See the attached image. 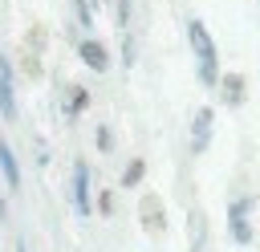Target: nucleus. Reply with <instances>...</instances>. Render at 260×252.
<instances>
[{
    "label": "nucleus",
    "instance_id": "nucleus-10",
    "mask_svg": "<svg viewBox=\"0 0 260 252\" xmlns=\"http://www.w3.org/2000/svg\"><path fill=\"white\" fill-rule=\"evenodd\" d=\"M85 106H89V93H85V89H73V102H69V118H77Z\"/></svg>",
    "mask_w": 260,
    "mask_h": 252
},
{
    "label": "nucleus",
    "instance_id": "nucleus-3",
    "mask_svg": "<svg viewBox=\"0 0 260 252\" xmlns=\"http://www.w3.org/2000/svg\"><path fill=\"white\" fill-rule=\"evenodd\" d=\"M0 114L8 122L16 118V89H12V69H8L4 57H0Z\"/></svg>",
    "mask_w": 260,
    "mask_h": 252
},
{
    "label": "nucleus",
    "instance_id": "nucleus-1",
    "mask_svg": "<svg viewBox=\"0 0 260 252\" xmlns=\"http://www.w3.org/2000/svg\"><path fill=\"white\" fill-rule=\"evenodd\" d=\"M187 37H191V49H195V57H199V77H203L207 85H215V81H219V69H215V41H211L207 24H203L199 16H191V20H187Z\"/></svg>",
    "mask_w": 260,
    "mask_h": 252
},
{
    "label": "nucleus",
    "instance_id": "nucleus-8",
    "mask_svg": "<svg viewBox=\"0 0 260 252\" xmlns=\"http://www.w3.org/2000/svg\"><path fill=\"white\" fill-rule=\"evenodd\" d=\"M142 175H146V163H142V159H134V163L126 167V175H122V187H138V183H142Z\"/></svg>",
    "mask_w": 260,
    "mask_h": 252
},
{
    "label": "nucleus",
    "instance_id": "nucleus-12",
    "mask_svg": "<svg viewBox=\"0 0 260 252\" xmlns=\"http://www.w3.org/2000/svg\"><path fill=\"white\" fill-rule=\"evenodd\" d=\"M110 142H114V134H110V126H98V146H102V150H110Z\"/></svg>",
    "mask_w": 260,
    "mask_h": 252
},
{
    "label": "nucleus",
    "instance_id": "nucleus-14",
    "mask_svg": "<svg viewBox=\"0 0 260 252\" xmlns=\"http://www.w3.org/2000/svg\"><path fill=\"white\" fill-rule=\"evenodd\" d=\"M16 252H28V248H24V244H16Z\"/></svg>",
    "mask_w": 260,
    "mask_h": 252
},
{
    "label": "nucleus",
    "instance_id": "nucleus-9",
    "mask_svg": "<svg viewBox=\"0 0 260 252\" xmlns=\"http://www.w3.org/2000/svg\"><path fill=\"white\" fill-rule=\"evenodd\" d=\"M211 138V110H199V138H195V150H203Z\"/></svg>",
    "mask_w": 260,
    "mask_h": 252
},
{
    "label": "nucleus",
    "instance_id": "nucleus-6",
    "mask_svg": "<svg viewBox=\"0 0 260 252\" xmlns=\"http://www.w3.org/2000/svg\"><path fill=\"white\" fill-rule=\"evenodd\" d=\"M0 171H4V183L16 191L20 187V167H16V154H12L8 142H0Z\"/></svg>",
    "mask_w": 260,
    "mask_h": 252
},
{
    "label": "nucleus",
    "instance_id": "nucleus-4",
    "mask_svg": "<svg viewBox=\"0 0 260 252\" xmlns=\"http://www.w3.org/2000/svg\"><path fill=\"white\" fill-rule=\"evenodd\" d=\"M77 53H81V61H85L89 69H98V73H102V69L110 65V53H106V45H102V41H93V37H85Z\"/></svg>",
    "mask_w": 260,
    "mask_h": 252
},
{
    "label": "nucleus",
    "instance_id": "nucleus-13",
    "mask_svg": "<svg viewBox=\"0 0 260 252\" xmlns=\"http://www.w3.org/2000/svg\"><path fill=\"white\" fill-rule=\"evenodd\" d=\"M122 61L134 65V45H130V37H122Z\"/></svg>",
    "mask_w": 260,
    "mask_h": 252
},
{
    "label": "nucleus",
    "instance_id": "nucleus-2",
    "mask_svg": "<svg viewBox=\"0 0 260 252\" xmlns=\"http://www.w3.org/2000/svg\"><path fill=\"white\" fill-rule=\"evenodd\" d=\"M73 203H77L81 215L93 211V203H89V163H85V159L73 163Z\"/></svg>",
    "mask_w": 260,
    "mask_h": 252
},
{
    "label": "nucleus",
    "instance_id": "nucleus-11",
    "mask_svg": "<svg viewBox=\"0 0 260 252\" xmlns=\"http://www.w3.org/2000/svg\"><path fill=\"white\" fill-rule=\"evenodd\" d=\"M77 24H85V28L93 24V16H89V4H85V0H77Z\"/></svg>",
    "mask_w": 260,
    "mask_h": 252
},
{
    "label": "nucleus",
    "instance_id": "nucleus-5",
    "mask_svg": "<svg viewBox=\"0 0 260 252\" xmlns=\"http://www.w3.org/2000/svg\"><path fill=\"white\" fill-rule=\"evenodd\" d=\"M248 207H252V199H240V203H232V211H228V215H232V232H236L240 244L252 240V228H248V215H244Z\"/></svg>",
    "mask_w": 260,
    "mask_h": 252
},
{
    "label": "nucleus",
    "instance_id": "nucleus-7",
    "mask_svg": "<svg viewBox=\"0 0 260 252\" xmlns=\"http://www.w3.org/2000/svg\"><path fill=\"white\" fill-rule=\"evenodd\" d=\"M219 85H223V102H228V106H240V102H244V77H240V73H228Z\"/></svg>",
    "mask_w": 260,
    "mask_h": 252
}]
</instances>
